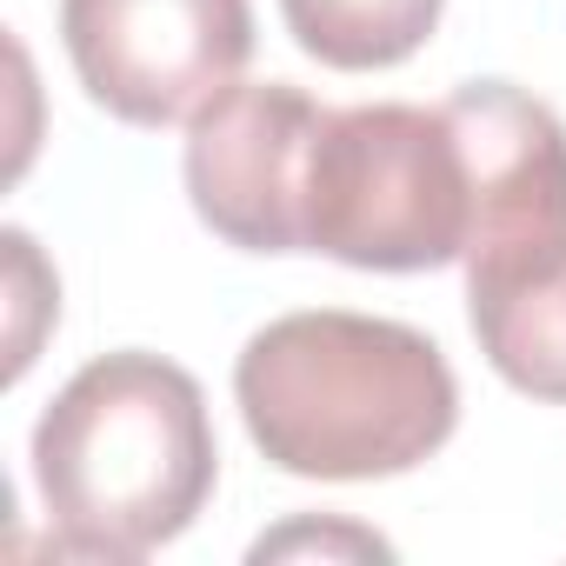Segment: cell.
Instances as JSON below:
<instances>
[{"label":"cell","mask_w":566,"mask_h":566,"mask_svg":"<svg viewBox=\"0 0 566 566\" xmlns=\"http://www.w3.org/2000/svg\"><path fill=\"white\" fill-rule=\"evenodd\" d=\"M327 107L287 81H233L187 120L193 213L247 253H307V167Z\"/></svg>","instance_id":"obj_6"},{"label":"cell","mask_w":566,"mask_h":566,"mask_svg":"<svg viewBox=\"0 0 566 566\" xmlns=\"http://www.w3.org/2000/svg\"><path fill=\"white\" fill-rule=\"evenodd\" d=\"M61 41L94 94L127 127L193 120L253 54L247 0H61Z\"/></svg>","instance_id":"obj_4"},{"label":"cell","mask_w":566,"mask_h":566,"mask_svg":"<svg viewBox=\"0 0 566 566\" xmlns=\"http://www.w3.org/2000/svg\"><path fill=\"white\" fill-rule=\"evenodd\" d=\"M467 314L486 367L506 387L566 407V266L506 280V287H480L467 294Z\"/></svg>","instance_id":"obj_7"},{"label":"cell","mask_w":566,"mask_h":566,"mask_svg":"<svg viewBox=\"0 0 566 566\" xmlns=\"http://www.w3.org/2000/svg\"><path fill=\"white\" fill-rule=\"evenodd\" d=\"M440 8L447 0H280V21L321 67L374 74L413 61L433 41Z\"/></svg>","instance_id":"obj_8"},{"label":"cell","mask_w":566,"mask_h":566,"mask_svg":"<svg viewBox=\"0 0 566 566\" xmlns=\"http://www.w3.org/2000/svg\"><path fill=\"white\" fill-rule=\"evenodd\" d=\"M213 473L207 400L193 374L160 354L87 360L34 427V486L74 553L140 559L180 539L200 520Z\"/></svg>","instance_id":"obj_2"},{"label":"cell","mask_w":566,"mask_h":566,"mask_svg":"<svg viewBox=\"0 0 566 566\" xmlns=\"http://www.w3.org/2000/svg\"><path fill=\"white\" fill-rule=\"evenodd\" d=\"M233 400L253 447L294 480H394L460 420V380L420 327L340 307L260 327L240 347Z\"/></svg>","instance_id":"obj_1"},{"label":"cell","mask_w":566,"mask_h":566,"mask_svg":"<svg viewBox=\"0 0 566 566\" xmlns=\"http://www.w3.org/2000/svg\"><path fill=\"white\" fill-rule=\"evenodd\" d=\"M467 154V294L566 266V127L513 81L440 101Z\"/></svg>","instance_id":"obj_5"},{"label":"cell","mask_w":566,"mask_h":566,"mask_svg":"<svg viewBox=\"0 0 566 566\" xmlns=\"http://www.w3.org/2000/svg\"><path fill=\"white\" fill-rule=\"evenodd\" d=\"M307 253L427 273L467 253V154L447 107H327L307 167Z\"/></svg>","instance_id":"obj_3"}]
</instances>
